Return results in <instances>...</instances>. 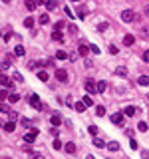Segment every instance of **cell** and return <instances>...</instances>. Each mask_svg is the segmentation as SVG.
<instances>
[{"label": "cell", "instance_id": "obj_29", "mask_svg": "<svg viewBox=\"0 0 149 159\" xmlns=\"http://www.w3.org/2000/svg\"><path fill=\"white\" fill-rule=\"evenodd\" d=\"M96 114L100 115V118H104V115H105V107H104V106H97V107H96Z\"/></svg>", "mask_w": 149, "mask_h": 159}, {"label": "cell", "instance_id": "obj_3", "mask_svg": "<svg viewBox=\"0 0 149 159\" xmlns=\"http://www.w3.org/2000/svg\"><path fill=\"white\" fill-rule=\"evenodd\" d=\"M84 87H86L88 94H96L97 91V83H93V80H88V82L84 83Z\"/></svg>", "mask_w": 149, "mask_h": 159}, {"label": "cell", "instance_id": "obj_38", "mask_svg": "<svg viewBox=\"0 0 149 159\" xmlns=\"http://www.w3.org/2000/svg\"><path fill=\"white\" fill-rule=\"evenodd\" d=\"M129 147L133 149V151H137V141H135V139H131V141H129Z\"/></svg>", "mask_w": 149, "mask_h": 159}, {"label": "cell", "instance_id": "obj_10", "mask_svg": "<svg viewBox=\"0 0 149 159\" xmlns=\"http://www.w3.org/2000/svg\"><path fill=\"white\" fill-rule=\"evenodd\" d=\"M18 99H20V95L16 94L14 90H10V94H8V102H10V103H16Z\"/></svg>", "mask_w": 149, "mask_h": 159}, {"label": "cell", "instance_id": "obj_40", "mask_svg": "<svg viewBox=\"0 0 149 159\" xmlns=\"http://www.w3.org/2000/svg\"><path fill=\"white\" fill-rule=\"evenodd\" d=\"M20 123H22L24 127H28V125H30V119H28V118H22V119H20Z\"/></svg>", "mask_w": 149, "mask_h": 159}, {"label": "cell", "instance_id": "obj_2", "mask_svg": "<svg viewBox=\"0 0 149 159\" xmlns=\"http://www.w3.org/2000/svg\"><path fill=\"white\" fill-rule=\"evenodd\" d=\"M56 80H58V82H62V83H66L68 82V72L64 68H58L56 70Z\"/></svg>", "mask_w": 149, "mask_h": 159}, {"label": "cell", "instance_id": "obj_44", "mask_svg": "<svg viewBox=\"0 0 149 159\" xmlns=\"http://www.w3.org/2000/svg\"><path fill=\"white\" fill-rule=\"evenodd\" d=\"M14 80H16V82H22V76H20L18 72H16V74H14Z\"/></svg>", "mask_w": 149, "mask_h": 159}, {"label": "cell", "instance_id": "obj_27", "mask_svg": "<svg viewBox=\"0 0 149 159\" xmlns=\"http://www.w3.org/2000/svg\"><path fill=\"white\" fill-rule=\"evenodd\" d=\"M93 145H96V147H104V145H105V141L104 139H100V137H96V139H93Z\"/></svg>", "mask_w": 149, "mask_h": 159}, {"label": "cell", "instance_id": "obj_22", "mask_svg": "<svg viewBox=\"0 0 149 159\" xmlns=\"http://www.w3.org/2000/svg\"><path fill=\"white\" fill-rule=\"evenodd\" d=\"M116 74H117V76H127V68H125V66H117Z\"/></svg>", "mask_w": 149, "mask_h": 159}, {"label": "cell", "instance_id": "obj_5", "mask_svg": "<svg viewBox=\"0 0 149 159\" xmlns=\"http://www.w3.org/2000/svg\"><path fill=\"white\" fill-rule=\"evenodd\" d=\"M36 135H38V129H32V131H26V135H24V141L26 143H34V139H36Z\"/></svg>", "mask_w": 149, "mask_h": 159}, {"label": "cell", "instance_id": "obj_11", "mask_svg": "<svg viewBox=\"0 0 149 159\" xmlns=\"http://www.w3.org/2000/svg\"><path fill=\"white\" fill-rule=\"evenodd\" d=\"M86 107H88V106H86V102H84V99H82V102H76V103H74V110H76V111H86Z\"/></svg>", "mask_w": 149, "mask_h": 159}, {"label": "cell", "instance_id": "obj_19", "mask_svg": "<svg viewBox=\"0 0 149 159\" xmlns=\"http://www.w3.org/2000/svg\"><path fill=\"white\" fill-rule=\"evenodd\" d=\"M14 54H16V56H20V58L26 56V50H24V46H16V48H14Z\"/></svg>", "mask_w": 149, "mask_h": 159}, {"label": "cell", "instance_id": "obj_24", "mask_svg": "<svg viewBox=\"0 0 149 159\" xmlns=\"http://www.w3.org/2000/svg\"><path fill=\"white\" fill-rule=\"evenodd\" d=\"M108 147H109V151H119V143H117V141H109Z\"/></svg>", "mask_w": 149, "mask_h": 159}, {"label": "cell", "instance_id": "obj_6", "mask_svg": "<svg viewBox=\"0 0 149 159\" xmlns=\"http://www.w3.org/2000/svg\"><path fill=\"white\" fill-rule=\"evenodd\" d=\"M76 16H78L80 20H86V18H88V8H86V6H78V12H76Z\"/></svg>", "mask_w": 149, "mask_h": 159}, {"label": "cell", "instance_id": "obj_46", "mask_svg": "<svg viewBox=\"0 0 149 159\" xmlns=\"http://www.w3.org/2000/svg\"><path fill=\"white\" fill-rule=\"evenodd\" d=\"M145 14L149 16V4H147V6H145Z\"/></svg>", "mask_w": 149, "mask_h": 159}, {"label": "cell", "instance_id": "obj_20", "mask_svg": "<svg viewBox=\"0 0 149 159\" xmlns=\"http://www.w3.org/2000/svg\"><path fill=\"white\" fill-rule=\"evenodd\" d=\"M137 83H139V86H149V76H139Z\"/></svg>", "mask_w": 149, "mask_h": 159}, {"label": "cell", "instance_id": "obj_13", "mask_svg": "<svg viewBox=\"0 0 149 159\" xmlns=\"http://www.w3.org/2000/svg\"><path fill=\"white\" fill-rule=\"evenodd\" d=\"M24 6H26V8H28V10H30V12H32V10H36V6H38V2H36V0H26V2H24Z\"/></svg>", "mask_w": 149, "mask_h": 159}, {"label": "cell", "instance_id": "obj_30", "mask_svg": "<svg viewBox=\"0 0 149 159\" xmlns=\"http://www.w3.org/2000/svg\"><path fill=\"white\" fill-rule=\"evenodd\" d=\"M56 58H58V60H66V58H68V54L64 52V50H58V52H56Z\"/></svg>", "mask_w": 149, "mask_h": 159}, {"label": "cell", "instance_id": "obj_47", "mask_svg": "<svg viewBox=\"0 0 149 159\" xmlns=\"http://www.w3.org/2000/svg\"><path fill=\"white\" fill-rule=\"evenodd\" d=\"M2 2H10V0H2Z\"/></svg>", "mask_w": 149, "mask_h": 159}, {"label": "cell", "instance_id": "obj_25", "mask_svg": "<svg viewBox=\"0 0 149 159\" xmlns=\"http://www.w3.org/2000/svg\"><path fill=\"white\" fill-rule=\"evenodd\" d=\"M109 28V24L108 22H101V24H97V32H105Z\"/></svg>", "mask_w": 149, "mask_h": 159}, {"label": "cell", "instance_id": "obj_16", "mask_svg": "<svg viewBox=\"0 0 149 159\" xmlns=\"http://www.w3.org/2000/svg\"><path fill=\"white\" fill-rule=\"evenodd\" d=\"M64 149H66V153H70V155H72V153H76V143H72V141H70V143L64 145Z\"/></svg>", "mask_w": 149, "mask_h": 159}, {"label": "cell", "instance_id": "obj_1", "mask_svg": "<svg viewBox=\"0 0 149 159\" xmlns=\"http://www.w3.org/2000/svg\"><path fill=\"white\" fill-rule=\"evenodd\" d=\"M121 20H123V22H133V20H135V12L129 10V8H127V10H123V12H121Z\"/></svg>", "mask_w": 149, "mask_h": 159}, {"label": "cell", "instance_id": "obj_31", "mask_svg": "<svg viewBox=\"0 0 149 159\" xmlns=\"http://www.w3.org/2000/svg\"><path fill=\"white\" fill-rule=\"evenodd\" d=\"M38 80H40V82H48V74H46V72H38Z\"/></svg>", "mask_w": 149, "mask_h": 159}, {"label": "cell", "instance_id": "obj_21", "mask_svg": "<svg viewBox=\"0 0 149 159\" xmlns=\"http://www.w3.org/2000/svg\"><path fill=\"white\" fill-rule=\"evenodd\" d=\"M38 22H40L42 26H46V24H50V16L48 14H42L40 18H38Z\"/></svg>", "mask_w": 149, "mask_h": 159}, {"label": "cell", "instance_id": "obj_17", "mask_svg": "<svg viewBox=\"0 0 149 159\" xmlns=\"http://www.w3.org/2000/svg\"><path fill=\"white\" fill-rule=\"evenodd\" d=\"M50 123L54 125V127H58L60 123H62V118H60V115L56 114V115H52V118H50Z\"/></svg>", "mask_w": 149, "mask_h": 159}, {"label": "cell", "instance_id": "obj_4", "mask_svg": "<svg viewBox=\"0 0 149 159\" xmlns=\"http://www.w3.org/2000/svg\"><path fill=\"white\" fill-rule=\"evenodd\" d=\"M30 106H32V107H36V110H42L40 95H36V94H32V95H30Z\"/></svg>", "mask_w": 149, "mask_h": 159}, {"label": "cell", "instance_id": "obj_45", "mask_svg": "<svg viewBox=\"0 0 149 159\" xmlns=\"http://www.w3.org/2000/svg\"><path fill=\"white\" fill-rule=\"evenodd\" d=\"M36 2H38V4H46V2H48V0H36Z\"/></svg>", "mask_w": 149, "mask_h": 159}, {"label": "cell", "instance_id": "obj_39", "mask_svg": "<svg viewBox=\"0 0 149 159\" xmlns=\"http://www.w3.org/2000/svg\"><path fill=\"white\" fill-rule=\"evenodd\" d=\"M62 28H64V22H62V20H60V22H56V24H54V30H62Z\"/></svg>", "mask_w": 149, "mask_h": 159}, {"label": "cell", "instance_id": "obj_48", "mask_svg": "<svg viewBox=\"0 0 149 159\" xmlns=\"http://www.w3.org/2000/svg\"><path fill=\"white\" fill-rule=\"evenodd\" d=\"M72 2H80V0H72Z\"/></svg>", "mask_w": 149, "mask_h": 159}, {"label": "cell", "instance_id": "obj_23", "mask_svg": "<svg viewBox=\"0 0 149 159\" xmlns=\"http://www.w3.org/2000/svg\"><path fill=\"white\" fill-rule=\"evenodd\" d=\"M46 8H48V10H54V8H58V2L56 0H48V2H46Z\"/></svg>", "mask_w": 149, "mask_h": 159}, {"label": "cell", "instance_id": "obj_36", "mask_svg": "<svg viewBox=\"0 0 149 159\" xmlns=\"http://www.w3.org/2000/svg\"><path fill=\"white\" fill-rule=\"evenodd\" d=\"M84 102H86V106L89 107V106H93V99L89 98V95H84Z\"/></svg>", "mask_w": 149, "mask_h": 159}, {"label": "cell", "instance_id": "obj_8", "mask_svg": "<svg viewBox=\"0 0 149 159\" xmlns=\"http://www.w3.org/2000/svg\"><path fill=\"white\" fill-rule=\"evenodd\" d=\"M89 48L92 46H88L86 42H82V44L78 46V52H80V56H88V52H89Z\"/></svg>", "mask_w": 149, "mask_h": 159}, {"label": "cell", "instance_id": "obj_26", "mask_svg": "<svg viewBox=\"0 0 149 159\" xmlns=\"http://www.w3.org/2000/svg\"><path fill=\"white\" fill-rule=\"evenodd\" d=\"M105 87H108V86H105V82H97V94H104Z\"/></svg>", "mask_w": 149, "mask_h": 159}, {"label": "cell", "instance_id": "obj_7", "mask_svg": "<svg viewBox=\"0 0 149 159\" xmlns=\"http://www.w3.org/2000/svg\"><path fill=\"white\" fill-rule=\"evenodd\" d=\"M137 111H139V110H137V107H135V106H127L125 110H123V114H125L127 118H133V115L137 114Z\"/></svg>", "mask_w": 149, "mask_h": 159}, {"label": "cell", "instance_id": "obj_14", "mask_svg": "<svg viewBox=\"0 0 149 159\" xmlns=\"http://www.w3.org/2000/svg\"><path fill=\"white\" fill-rule=\"evenodd\" d=\"M112 121H113V123H123V114H121V111H119V114H113L112 115Z\"/></svg>", "mask_w": 149, "mask_h": 159}, {"label": "cell", "instance_id": "obj_18", "mask_svg": "<svg viewBox=\"0 0 149 159\" xmlns=\"http://www.w3.org/2000/svg\"><path fill=\"white\" fill-rule=\"evenodd\" d=\"M14 129H16V123H14V121H8V123H4V131H8V133H10V131H14Z\"/></svg>", "mask_w": 149, "mask_h": 159}, {"label": "cell", "instance_id": "obj_28", "mask_svg": "<svg viewBox=\"0 0 149 159\" xmlns=\"http://www.w3.org/2000/svg\"><path fill=\"white\" fill-rule=\"evenodd\" d=\"M137 129H139L141 133H145V131H147V123H145V121H139V123H137Z\"/></svg>", "mask_w": 149, "mask_h": 159}, {"label": "cell", "instance_id": "obj_37", "mask_svg": "<svg viewBox=\"0 0 149 159\" xmlns=\"http://www.w3.org/2000/svg\"><path fill=\"white\" fill-rule=\"evenodd\" d=\"M109 54H113V56L119 54V48H117V46H109Z\"/></svg>", "mask_w": 149, "mask_h": 159}, {"label": "cell", "instance_id": "obj_15", "mask_svg": "<svg viewBox=\"0 0 149 159\" xmlns=\"http://www.w3.org/2000/svg\"><path fill=\"white\" fill-rule=\"evenodd\" d=\"M52 40H54V42H64L62 32H60V30H54V32H52Z\"/></svg>", "mask_w": 149, "mask_h": 159}, {"label": "cell", "instance_id": "obj_34", "mask_svg": "<svg viewBox=\"0 0 149 159\" xmlns=\"http://www.w3.org/2000/svg\"><path fill=\"white\" fill-rule=\"evenodd\" d=\"M52 147L56 149V151H60V149H62V141H60V139H56V141L52 143Z\"/></svg>", "mask_w": 149, "mask_h": 159}, {"label": "cell", "instance_id": "obj_43", "mask_svg": "<svg viewBox=\"0 0 149 159\" xmlns=\"http://www.w3.org/2000/svg\"><path fill=\"white\" fill-rule=\"evenodd\" d=\"M143 60L149 62V50H145V52H143Z\"/></svg>", "mask_w": 149, "mask_h": 159}, {"label": "cell", "instance_id": "obj_41", "mask_svg": "<svg viewBox=\"0 0 149 159\" xmlns=\"http://www.w3.org/2000/svg\"><path fill=\"white\" fill-rule=\"evenodd\" d=\"M64 14H66V16H70V18H74V14H72V10H70V8H64Z\"/></svg>", "mask_w": 149, "mask_h": 159}, {"label": "cell", "instance_id": "obj_12", "mask_svg": "<svg viewBox=\"0 0 149 159\" xmlns=\"http://www.w3.org/2000/svg\"><path fill=\"white\" fill-rule=\"evenodd\" d=\"M123 44H125V46H133L135 44V38L131 34H125V36H123Z\"/></svg>", "mask_w": 149, "mask_h": 159}, {"label": "cell", "instance_id": "obj_33", "mask_svg": "<svg viewBox=\"0 0 149 159\" xmlns=\"http://www.w3.org/2000/svg\"><path fill=\"white\" fill-rule=\"evenodd\" d=\"M88 131H89V135H93V137L97 135V127H96V125H89V127H88Z\"/></svg>", "mask_w": 149, "mask_h": 159}, {"label": "cell", "instance_id": "obj_35", "mask_svg": "<svg viewBox=\"0 0 149 159\" xmlns=\"http://www.w3.org/2000/svg\"><path fill=\"white\" fill-rule=\"evenodd\" d=\"M8 115H10V119H12V121L18 119V111H12V110H10V111H8Z\"/></svg>", "mask_w": 149, "mask_h": 159}, {"label": "cell", "instance_id": "obj_42", "mask_svg": "<svg viewBox=\"0 0 149 159\" xmlns=\"http://www.w3.org/2000/svg\"><path fill=\"white\" fill-rule=\"evenodd\" d=\"M68 30H70V32H72V34H76V32H78V28H76V26H74V24H70V26H68Z\"/></svg>", "mask_w": 149, "mask_h": 159}, {"label": "cell", "instance_id": "obj_32", "mask_svg": "<svg viewBox=\"0 0 149 159\" xmlns=\"http://www.w3.org/2000/svg\"><path fill=\"white\" fill-rule=\"evenodd\" d=\"M24 26H26V28H34V20L30 18V16H28L26 20H24Z\"/></svg>", "mask_w": 149, "mask_h": 159}, {"label": "cell", "instance_id": "obj_9", "mask_svg": "<svg viewBox=\"0 0 149 159\" xmlns=\"http://www.w3.org/2000/svg\"><path fill=\"white\" fill-rule=\"evenodd\" d=\"M0 82H2V86H4V87H8V90H14V83H12L10 80H8L6 76H4V74L0 76Z\"/></svg>", "mask_w": 149, "mask_h": 159}]
</instances>
